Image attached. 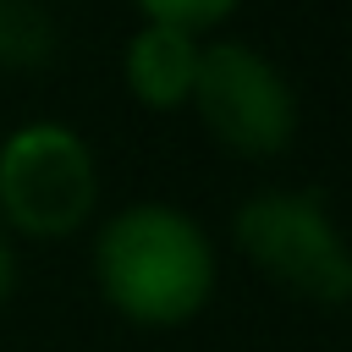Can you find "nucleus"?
<instances>
[{
	"mask_svg": "<svg viewBox=\"0 0 352 352\" xmlns=\"http://www.w3.org/2000/svg\"><path fill=\"white\" fill-rule=\"evenodd\" d=\"M88 275L116 319L138 330H182L220 292V248L192 209L138 198L94 220Z\"/></svg>",
	"mask_w": 352,
	"mask_h": 352,
	"instance_id": "1",
	"label": "nucleus"
},
{
	"mask_svg": "<svg viewBox=\"0 0 352 352\" xmlns=\"http://www.w3.org/2000/svg\"><path fill=\"white\" fill-rule=\"evenodd\" d=\"M0 220L16 242H66L99 220V154L72 121L33 116L0 132Z\"/></svg>",
	"mask_w": 352,
	"mask_h": 352,
	"instance_id": "2",
	"label": "nucleus"
},
{
	"mask_svg": "<svg viewBox=\"0 0 352 352\" xmlns=\"http://www.w3.org/2000/svg\"><path fill=\"white\" fill-rule=\"evenodd\" d=\"M231 248L258 280L308 308H341L352 297V258L319 187H264L242 198Z\"/></svg>",
	"mask_w": 352,
	"mask_h": 352,
	"instance_id": "3",
	"label": "nucleus"
},
{
	"mask_svg": "<svg viewBox=\"0 0 352 352\" xmlns=\"http://www.w3.org/2000/svg\"><path fill=\"white\" fill-rule=\"evenodd\" d=\"M187 110L198 116V126L214 148H226L231 160H248V165L280 160L302 126V104H297L292 77L258 44L226 38V33L204 38Z\"/></svg>",
	"mask_w": 352,
	"mask_h": 352,
	"instance_id": "4",
	"label": "nucleus"
},
{
	"mask_svg": "<svg viewBox=\"0 0 352 352\" xmlns=\"http://www.w3.org/2000/svg\"><path fill=\"white\" fill-rule=\"evenodd\" d=\"M204 38L209 33H187L176 22H143L138 16V28L121 44V88H126V99L138 110H148V116L187 110Z\"/></svg>",
	"mask_w": 352,
	"mask_h": 352,
	"instance_id": "5",
	"label": "nucleus"
},
{
	"mask_svg": "<svg viewBox=\"0 0 352 352\" xmlns=\"http://www.w3.org/2000/svg\"><path fill=\"white\" fill-rule=\"evenodd\" d=\"M55 55V16L38 0H0V66L33 72Z\"/></svg>",
	"mask_w": 352,
	"mask_h": 352,
	"instance_id": "6",
	"label": "nucleus"
},
{
	"mask_svg": "<svg viewBox=\"0 0 352 352\" xmlns=\"http://www.w3.org/2000/svg\"><path fill=\"white\" fill-rule=\"evenodd\" d=\"M143 22H176L187 33H214L220 22L236 16L242 0H126Z\"/></svg>",
	"mask_w": 352,
	"mask_h": 352,
	"instance_id": "7",
	"label": "nucleus"
},
{
	"mask_svg": "<svg viewBox=\"0 0 352 352\" xmlns=\"http://www.w3.org/2000/svg\"><path fill=\"white\" fill-rule=\"evenodd\" d=\"M16 275H22V258H16V236L6 231V220H0V308L16 297Z\"/></svg>",
	"mask_w": 352,
	"mask_h": 352,
	"instance_id": "8",
	"label": "nucleus"
}]
</instances>
